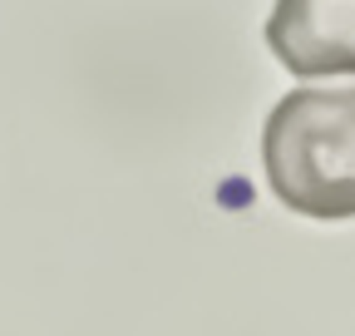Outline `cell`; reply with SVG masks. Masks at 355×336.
<instances>
[{
  "label": "cell",
  "instance_id": "1",
  "mask_svg": "<svg viewBox=\"0 0 355 336\" xmlns=\"http://www.w3.org/2000/svg\"><path fill=\"white\" fill-rule=\"evenodd\" d=\"M272 193L301 218H355V90H296L261 129Z\"/></svg>",
  "mask_w": 355,
  "mask_h": 336
},
{
  "label": "cell",
  "instance_id": "2",
  "mask_svg": "<svg viewBox=\"0 0 355 336\" xmlns=\"http://www.w3.org/2000/svg\"><path fill=\"white\" fill-rule=\"evenodd\" d=\"M266 45L301 79L355 74V0H277Z\"/></svg>",
  "mask_w": 355,
  "mask_h": 336
}]
</instances>
